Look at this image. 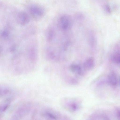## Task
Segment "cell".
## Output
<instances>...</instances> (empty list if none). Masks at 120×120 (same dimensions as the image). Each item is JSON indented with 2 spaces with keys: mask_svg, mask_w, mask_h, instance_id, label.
Segmentation results:
<instances>
[{
  "mask_svg": "<svg viewBox=\"0 0 120 120\" xmlns=\"http://www.w3.org/2000/svg\"><path fill=\"white\" fill-rule=\"evenodd\" d=\"M61 105L65 109L73 112L78 111L81 106L80 101L78 99L73 98H65L61 101Z\"/></svg>",
  "mask_w": 120,
  "mask_h": 120,
  "instance_id": "obj_1",
  "label": "cell"
},
{
  "mask_svg": "<svg viewBox=\"0 0 120 120\" xmlns=\"http://www.w3.org/2000/svg\"><path fill=\"white\" fill-rule=\"evenodd\" d=\"M39 114V118L52 120H63L64 117L60 113L53 109L46 108L42 109L39 112L36 111L35 114Z\"/></svg>",
  "mask_w": 120,
  "mask_h": 120,
  "instance_id": "obj_2",
  "label": "cell"
},
{
  "mask_svg": "<svg viewBox=\"0 0 120 120\" xmlns=\"http://www.w3.org/2000/svg\"><path fill=\"white\" fill-rule=\"evenodd\" d=\"M32 107V105L30 103H27L22 105L15 111L12 118L13 120H18L23 118L29 114Z\"/></svg>",
  "mask_w": 120,
  "mask_h": 120,
  "instance_id": "obj_3",
  "label": "cell"
},
{
  "mask_svg": "<svg viewBox=\"0 0 120 120\" xmlns=\"http://www.w3.org/2000/svg\"><path fill=\"white\" fill-rule=\"evenodd\" d=\"M72 22V19L71 16L68 14H64L59 18L57 24L60 29L63 30H66L71 28Z\"/></svg>",
  "mask_w": 120,
  "mask_h": 120,
  "instance_id": "obj_4",
  "label": "cell"
},
{
  "mask_svg": "<svg viewBox=\"0 0 120 120\" xmlns=\"http://www.w3.org/2000/svg\"><path fill=\"white\" fill-rule=\"evenodd\" d=\"M28 9L31 16L36 20L41 19L45 15V11L43 8L37 4H30L29 6Z\"/></svg>",
  "mask_w": 120,
  "mask_h": 120,
  "instance_id": "obj_5",
  "label": "cell"
},
{
  "mask_svg": "<svg viewBox=\"0 0 120 120\" xmlns=\"http://www.w3.org/2000/svg\"><path fill=\"white\" fill-rule=\"evenodd\" d=\"M30 20V16L28 14L24 11H21L18 14L17 21L19 25L24 26L27 24Z\"/></svg>",
  "mask_w": 120,
  "mask_h": 120,
  "instance_id": "obj_6",
  "label": "cell"
},
{
  "mask_svg": "<svg viewBox=\"0 0 120 120\" xmlns=\"http://www.w3.org/2000/svg\"><path fill=\"white\" fill-rule=\"evenodd\" d=\"M83 69V67L82 68L80 65L77 64H73L69 67V69L72 73L79 76L84 75V72Z\"/></svg>",
  "mask_w": 120,
  "mask_h": 120,
  "instance_id": "obj_7",
  "label": "cell"
},
{
  "mask_svg": "<svg viewBox=\"0 0 120 120\" xmlns=\"http://www.w3.org/2000/svg\"><path fill=\"white\" fill-rule=\"evenodd\" d=\"M108 82L109 85L113 87L116 86L118 83V79L116 73L113 72L110 73L107 77Z\"/></svg>",
  "mask_w": 120,
  "mask_h": 120,
  "instance_id": "obj_8",
  "label": "cell"
},
{
  "mask_svg": "<svg viewBox=\"0 0 120 120\" xmlns=\"http://www.w3.org/2000/svg\"><path fill=\"white\" fill-rule=\"evenodd\" d=\"M94 63V58L92 57H89L86 59L84 62L83 67L85 70H90L93 68Z\"/></svg>",
  "mask_w": 120,
  "mask_h": 120,
  "instance_id": "obj_9",
  "label": "cell"
},
{
  "mask_svg": "<svg viewBox=\"0 0 120 120\" xmlns=\"http://www.w3.org/2000/svg\"><path fill=\"white\" fill-rule=\"evenodd\" d=\"M108 118L104 114L99 112H96L91 114L89 117L90 120H108Z\"/></svg>",
  "mask_w": 120,
  "mask_h": 120,
  "instance_id": "obj_10",
  "label": "cell"
},
{
  "mask_svg": "<svg viewBox=\"0 0 120 120\" xmlns=\"http://www.w3.org/2000/svg\"><path fill=\"white\" fill-rule=\"evenodd\" d=\"M56 35L55 30L52 28H49L47 30L46 34V39L48 42L52 41Z\"/></svg>",
  "mask_w": 120,
  "mask_h": 120,
  "instance_id": "obj_11",
  "label": "cell"
},
{
  "mask_svg": "<svg viewBox=\"0 0 120 120\" xmlns=\"http://www.w3.org/2000/svg\"><path fill=\"white\" fill-rule=\"evenodd\" d=\"M88 41L90 46L91 48H94L96 45V40L94 35L92 33L89 34Z\"/></svg>",
  "mask_w": 120,
  "mask_h": 120,
  "instance_id": "obj_12",
  "label": "cell"
},
{
  "mask_svg": "<svg viewBox=\"0 0 120 120\" xmlns=\"http://www.w3.org/2000/svg\"><path fill=\"white\" fill-rule=\"evenodd\" d=\"M111 59L113 62L120 64V53H116L114 54L112 56Z\"/></svg>",
  "mask_w": 120,
  "mask_h": 120,
  "instance_id": "obj_13",
  "label": "cell"
},
{
  "mask_svg": "<svg viewBox=\"0 0 120 120\" xmlns=\"http://www.w3.org/2000/svg\"><path fill=\"white\" fill-rule=\"evenodd\" d=\"M75 19L78 20H82L83 18V15L81 13H77L75 15Z\"/></svg>",
  "mask_w": 120,
  "mask_h": 120,
  "instance_id": "obj_14",
  "label": "cell"
},
{
  "mask_svg": "<svg viewBox=\"0 0 120 120\" xmlns=\"http://www.w3.org/2000/svg\"><path fill=\"white\" fill-rule=\"evenodd\" d=\"M116 114L117 118L120 120V108H118L116 110Z\"/></svg>",
  "mask_w": 120,
  "mask_h": 120,
  "instance_id": "obj_15",
  "label": "cell"
},
{
  "mask_svg": "<svg viewBox=\"0 0 120 120\" xmlns=\"http://www.w3.org/2000/svg\"><path fill=\"white\" fill-rule=\"evenodd\" d=\"M118 83H119L120 85V76L119 77L118 79Z\"/></svg>",
  "mask_w": 120,
  "mask_h": 120,
  "instance_id": "obj_16",
  "label": "cell"
}]
</instances>
